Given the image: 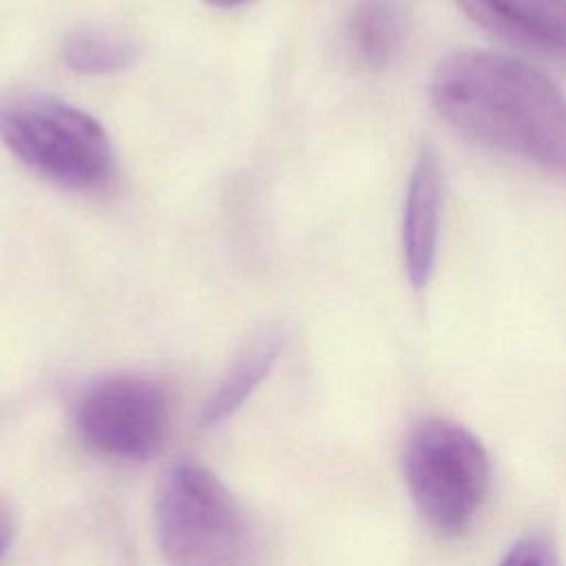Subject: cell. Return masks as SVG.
<instances>
[{
  "label": "cell",
  "mask_w": 566,
  "mask_h": 566,
  "mask_svg": "<svg viewBox=\"0 0 566 566\" xmlns=\"http://www.w3.org/2000/svg\"><path fill=\"white\" fill-rule=\"evenodd\" d=\"M429 95L464 137L566 175V95L539 69L504 53L458 51L436 66Z\"/></svg>",
  "instance_id": "1"
},
{
  "label": "cell",
  "mask_w": 566,
  "mask_h": 566,
  "mask_svg": "<svg viewBox=\"0 0 566 566\" xmlns=\"http://www.w3.org/2000/svg\"><path fill=\"white\" fill-rule=\"evenodd\" d=\"M155 533L168 566H250L252 528L219 475L197 460L175 462L157 491Z\"/></svg>",
  "instance_id": "2"
},
{
  "label": "cell",
  "mask_w": 566,
  "mask_h": 566,
  "mask_svg": "<svg viewBox=\"0 0 566 566\" xmlns=\"http://www.w3.org/2000/svg\"><path fill=\"white\" fill-rule=\"evenodd\" d=\"M0 142L44 179L71 188H102L115 168L106 128L80 106L24 93L0 99Z\"/></svg>",
  "instance_id": "3"
},
{
  "label": "cell",
  "mask_w": 566,
  "mask_h": 566,
  "mask_svg": "<svg viewBox=\"0 0 566 566\" xmlns=\"http://www.w3.org/2000/svg\"><path fill=\"white\" fill-rule=\"evenodd\" d=\"M402 469L420 515L442 535H458L473 522L491 480L482 442L444 418H429L413 427Z\"/></svg>",
  "instance_id": "4"
},
{
  "label": "cell",
  "mask_w": 566,
  "mask_h": 566,
  "mask_svg": "<svg viewBox=\"0 0 566 566\" xmlns=\"http://www.w3.org/2000/svg\"><path fill=\"white\" fill-rule=\"evenodd\" d=\"M77 429L99 453L119 460L153 458L168 433V400L155 380L113 374L95 380L77 402Z\"/></svg>",
  "instance_id": "5"
},
{
  "label": "cell",
  "mask_w": 566,
  "mask_h": 566,
  "mask_svg": "<svg viewBox=\"0 0 566 566\" xmlns=\"http://www.w3.org/2000/svg\"><path fill=\"white\" fill-rule=\"evenodd\" d=\"M489 33L566 62V0H455Z\"/></svg>",
  "instance_id": "6"
},
{
  "label": "cell",
  "mask_w": 566,
  "mask_h": 566,
  "mask_svg": "<svg viewBox=\"0 0 566 566\" xmlns=\"http://www.w3.org/2000/svg\"><path fill=\"white\" fill-rule=\"evenodd\" d=\"M442 170L433 148H422L407 186L402 212V256L405 270L416 290L431 279L440 237Z\"/></svg>",
  "instance_id": "7"
},
{
  "label": "cell",
  "mask_w": 566,
  "mask_h": 566,
  "mask_svg": "<svg viewBox=\"0 0 566 566\" xmlns=\"http://www.w3.org/2000/svg\"><path fill=\"white\" fill-rule=\"evenodd\" d=\"M283 352V332L268 329L254 336L228 367L201 409V427L210 429L234 416L272 371Z\"/></svg>",
  "instance_id": "8"
},
{
  "label": "cell",
  "mask_w": 566,
  "mask_h": 566,
  "mask_svg": "<svg viewBox=\"0 0 566 566\" xmlns=\"http://www.w3.org/2000/svg\"><path fill=\"white\" fill-rule=\"evenodd\" d=\"M405 33L402 9L396 0H360L347 22V40L356 60L371 69H385L398 53Z\"/></svg>",
  "instance_id": "9"
},
{
  "label": "cell",
  "mask_w": 566,
  "mask_h": 566,
  "mask_svg": "<svg viewBox=\"0 0 566 566\" xmlns=\"http://www.w3.org/2000/svg\"><path fill=\"white\" fill-rule=\"evenodd\" d=\"M62 57L75 73L115 75L135 64L137 44L122 33L84 27L66 35Z\"/></svg>",
  "instance_id": "10"
},
{
  "label": "cell",
  "mask_w": 566,
  "mask_h": 566,
  "mask_svg": "<svg viewBox=\"0 0 566 566\" xmlns=\"http://www.w3.org/2000/svg\"><path fill=\"white\" fill-rule=\"evenodd\" d=\"M500 566H557V557L544 537L528 535L509 548Z\"/></svg>",
  "instance_id": "11"
},
{
  "label": "cell",
  "mask_w": 566,
  "mask_h": 566,
  "mask_svg": "<svg viewBox=\"0 0 566 566\" xmlns=\"http://www.w3.org/2000/svg\"><path fill=\"white\" fill-rule=\"evenodd\" d=\"M13 535H15L13 515L9 513L7 504L0 500V559H2L4 553L9 551V546H11V542H13Z\"/></svg>",
  "instance_id": "12"
},
{
  "label": "cell",
  "mask_w": 566,
  "mask_h": 566,
  "mask_svg": "<svg viewBox=\"0 0 566 566\" xmlns=\"http://www.w3.org/2000/svg\"><path fill=\"white\" fill-rule=\"evenodd\" d=\"M208 2L214 4V7H239V4H245L250 0H208Z\"/></svg>",
  "instance_id": "13"
}]
</instances>
